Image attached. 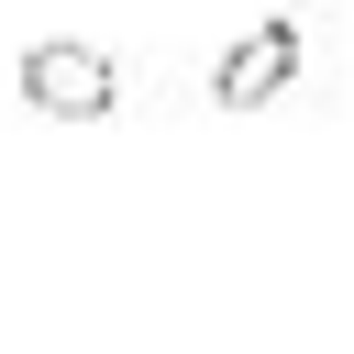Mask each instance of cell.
<instances>
[{"label":"cell","instance_id":"7a4b0ae2","mask_svg":"<svg viewBox=\"0 0 354 354\" xmlns=\"http://www.w3.org/2000/svg\"><path fill=\"white\" fill-rule=\"evenodd\" d=\"M288 77H299V22H254V33L210 66V100H221V111H266Z\"/></svg>","mask_w":354,"mask_h":354},{"label":"cell","instance_id":"6da1fadb","mask_svg":"<svg viewBox=\"0 0 354 354\" xmlns=\"http://www.w3.org/2000/svg\"><path fill=\"white\" fill-rule=\"evenodd\" d=\"M22 100H33L44 122H100V111L122 100V77H111V55H100V44L44 33V44H22Z\"/></svg>","mask_w":354,"mask_h":354}]
</instances>
